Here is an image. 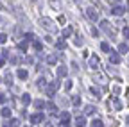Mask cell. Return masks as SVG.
Listing matches in <instances>:
<instances>
[{"instance_id": "cell-6", "label": "cell", "mask_w": 129, "mask_h": 127, "mask_svg": "<svg viewBox=\"0 0 129 127\" xmlns=\"http://www.w3.org/2000/svg\"><path fill=\"white\" fill-rule=\"evenodd\" d=\"M124 34H126V38H129V29H124Z\"/></svg>"}, {"instance_id": "cell-1", "label": "cell", "mask_w": 129, "mask_h": 127, "mask_svg": "<svg viewBox=\"0 0 129 127\" xmlns=\"http://www.w3.org/2000/svg\"><path fill=\"white\" fill-rule=\"evenodd\" d=\"M41 120H43L41 115H34V116H32V124H40Z\"/></svg>"}, {"instance_id": "cell-5", "label": "cell", "mask_w": 129, "mask_h": 127, "mask_svg": "<svg viewBox=\"0 0 129 127\" xmlns=\"http://www.w3.org/2000/svg\"><path fill=\"white\" fill-rule=\"evenodd\" d=\"M102 50H104V52H109V47H108V43H102Z\"/></svg>"}, {"instance_id": "cell-7", "label": "cell", "mask_w": 129, "mask_h": 127, "mask_svg": "<svg viewBox=\"0 0 129 127\" xmlns=\"http://www.w3.org/2000/svg\"><path fill=\"white\" fill-rule=\"evenodd\" d=\"M2 41H5V36H4V34H0V43H2Z\"/></svg>"}, {"instance_id": "cell-4", "label": "cell", "mask_w": 129, "mask_h": 127, "mask_svg": "<svg viewBox=\"0 0 129 127\" xmlns=\"http://www.w3.org/2000/svg\"><path fill=\"white\" fill-rule=\"evenodd\" d=\"M18 75H20L22 79H25V77H27V72H25V70H20V72H18Z\"/></svg>"}, {"instance_id": "cell-3", "label": "cell", "mask_w": 129, "mask_h": 127, "mask_svg": "<svg viewBox=\"0 0 129 127\" xmlns=\"http://www.w3.org/2000/svg\"><path fill=\"white\" fill-rule=\"evenodd\" d=\"M92 127H102L101 120H93V122H92Z\"/></svg>"}, {"instance_id": "cell-2", "label": "cell", "mask_w": 129, "mask_h": 127, "mask_svg": "<svg viewBox=\"0 0 129 127\" xmlns=\"http://www.w3.org/2000/svg\"><path fill=\"white\" fill-rule=\"evenodd\" d=\"M84 125H86L84 118H81V116H79V118H77V127H84Z\"/></svg>"}]
</instances>
